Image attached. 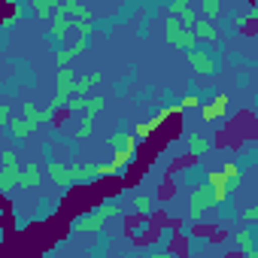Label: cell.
Wrapping results in <instances>:
<instances>
[{"label":"cell","instance_id":"6da1fadb","mask_svg":"<svg viewBox=\"0 0 258 258\" xmlns=\"http://www.w3.org/2000/svg\"><path fill=\"white\" fill-rule=\"evenodd\" d=\"M73 88H76V79H73V73L67 70V67H61L58 70V85H55V100H52V112H58L70 97H73Z\"/></svg>","mask_w":258,"mask_h":258},{"label":"cell","instance_id":"7a4b0ae2","mask_svg":"<svg viewBox=\"0 0 258 258\" xmlns=\"http://www.w3.org/2000/svg\"><path fill=\"white\" fill-rule=\"evenodd\" d=\"M167 40H170L173 46H179V49H188V52H195V46H198L195 34H191V31H182L173 19L167 22Z\"/></svg>","mask_w":258,"mask_h":258},{"label":"cell","instance_id":"3957f363","mask_svg":"<svg viewBox=\"0 0 258 258\" xmlns=\"http://www.w3.org/2000/svg\"><path fill=\"white\" fill-rule=\"evenodd\" d=\"M109 146H112L115 155H134V137L131 134H112Z\"/></svg>","mask_w":258,"mask_h":258},{"label":"cell","instance_id":"277c9868","mask_svg":"<svg viewBox=\"0 0 258 258\" xmlns=\"http://www.w3.org/2000/svg\"><path fill=\"white\" fill-rule=\"evenodd\" d=\"M210 204H216V201H213V191H210V188H198L195 198H191V219H201L204 207H210Z\"/></svg>","mask_w":258,"mask_h":258},{"label":"cell","instance_id":"5b68a950","mask_svg":"<svg viewBox=\"0 0 258 258\" xmlns=\"http://www.w3.org/2000/svg\"><path fill=\"white\" fill-rule=\"evenodd\" d=\"M188 61L201 70V73H213L216 70V64H213V58L204 52V49H195V52H188Z\"/></svg>","mask_w":258,"mask_h":258},{"label":"cell","instance_id":"8992f818","mask_svg":"<svg viewBox=\"0 0 258 258\" xmlns=\"http://www.w3.org/2000/svg\"><path fill=\"white\" fill-rule=\"evenodd\" d=\"M49 176H52L55 185H70V182H73V173H70V167H64V164H49Z\"/></svg>","mask_w":258,"mask_h":258},{"label":"cell","instance_id":"52a82bcc","mask_svg":"<svg viewBox=\"0 0 258 258\" xmlns=\"http://www.w3.org/2000/svg\"><path fill=\"white\" fill-rule=\"evenodd\" d=\"M225 106H228V97L225 94H216V103L213 106H201V112H204V118H219L225 112Z\"/></svg>","mask_w":258,"mask_h":258},{"label":"cell","instance_id":"ba28073f","mask_svg":"<svg viewBox=\"0 0 258 258\" xmlns=\"http://www.w3.org/2000/svg\"><path fill=\"white\" fill-rule=\"evenodd\" d=\"M34 127H37V124H31V121H25V118H16V121H10V134H13V137H28Z\"/></svg>","mask_w":258,"mask_h":258},{"label":"cell","instance_id":"9c48e42d","mask_svg":"<svg viewBox=\"0 0 258 258\" xmlns=\"http://www.w3.org/2000/svg\"><path fill=\"white\" fill-rule=\"evenodd\" d=\"M103 216H100V210L97 213H91V216H85V219H79L76 222V228H88V231H97V228H103Z\"/></svg>","mask_w":258,"mask_h":258},{"label":"cell","instance_id":"30bf717a","mask_svg":"<svg viewBox=\"0 0 258 258\" xmlns=\"http://www.w3.org/2000/svg\"><path fill=\"white\" fill-rule=\"evenodd\" d=\"M237 240H240V249H243L249 258H258V255H255V246H252V231H249V228H246V231H240V234H237Z\"/></svg>","mask_w":258,"mask_h":258},{"label":"cell","instance_id":"8fae6325","mask_svg":"<svg viewBox=\"0 0 258 258\" xmlns=\"http://www.w3.org/2000/svg\"><path fill=\"white\" fill-rule=\"evenodd\" d=\"M19 173H22V170H4V173H0V191L7 195V191L19 182Z\"/></svg>","mask_w":258,"mask_h":258},{"label":"cell","instance_id":"7c38bea8","mask_svg":"<svg viewBox=\"0 0 258 258\" xmlns=\"http://www.w3.org/2000/svg\"><path fill=\"white\" fill-rule=\"evenodd\" d=\"M191 31H195V34H198L201 40H216V28H213L210 22H198V25H195ZM198 37H195V40H198Z\"/></svg>","mask_w":258,"mask_h":258},{"label":"cell","instance_id":"4fadbf2b","mask_svg":"<svg viewBox=\"0 0 258 258\" xmlns=\"http://www.w3.org/2000/svg\"><path fill=\"white\" fill-rule=\"evenodd\" d=\"M188 149H191L195 155H201V152H207V149H210V143H207V137L191 134V137H188Z\"/></svg>","mask_w":258,"mask_h":258},{"label":"cell","instance_id":"5bb4252c","mask_svg":"<svg viewBox=\"0 0 258 258\" xmlns=\"http://www.w3.org/2000/svg\"><path fill=\"white\" fill-rule=\"evenodd\" d=\"M40 182V167H28L25 173H19V185H37Z\"/></svg>","mask_w":258,"mask_h":258},{"label":"cell","instance_id":"9a60e30c","mask_svg":"<svg viewBox=\"0 0 258 258\" xmlns=\"http://www.w3.org/2000/svg\"><path fill=\"white\" fill-rule=\"evenodd\" d=\"M100 82V73H91V76H85V79H79L76 82V88H73V94H82V91H88L91 85H97Z\"/></svg>","mask_w":258,"mask_h":258},{"label":"cell","instance_id":"2e32d148","mask_svg":"<svg viewBox=\"0 0 258 258\" xmlns=\"http://www.w3.org/2000/svg\"><path fill=\"white\" fill-rule=\"evenodd\" d=\"M70 28H73V22H67L64 16H58V19H55V25H52V37H64Z\"/></svg>","mask_w":258,"mask_h":258},{"label":"cell","instance_id":"e0dca14e","mask_svg":"<svg viewBox=\"0 0 258 258\" xmlns=\"http://www.w3.org/2000/svg\"><path fill=\"white\" fill-rule=\"evenodd\" d=\"M201 10H204V16H219L222 13V4H219V0H204V4H201Z\"/></svg>","mask_w":258,"mask_h":258},{"label":"cell","instance_id":"ac0fdd59","mask_svg":"<svg viewBox=\"0 0 258 258\" xmlns=\"http://www.w3.org/2000/svg\"><path fill=\"white\" fill-rule=\"evenodd\" d=\"M25 121H31V124H40V109H37L31 100L25 103Z\"/></svg>","mask_w":258,"mask_h":258},{"label":"cell","instance_id":"d6986e66","mask_svg":"<svg viewBox=\"0 0 258 258\" xmlns=\"http://www.w3.org/2000/svg\"><path fill=\"white\" fill-rule=\"evenodd\" d=\"M52 10H58V4H40V0L34 4V13H37V16H49Z\"/></svg>","mask_w":258,"mask_h":258},{"label":"cell","instance_id":"ffe728a7","mask_svg":"<svg viewBox=\"0 0 258 258\" xmlns=\"http://www.w3.org/2000/svg\"><path fill=\"white\" fill-rule=\"evenodd\" d=\"M4 170H19V161L13 152H4Z\"/></svg>","mask_w":258,"mask_h":258},{"label":"cell","instance_id":"44dd1931","mask_svg":"<svg viewBox=\"0 0 258 258\" xmlns=\"http://www.w3.org/2000/svg\"><path fill=\"white\" fill-rule=\"evenodd\" d=\"M134 210L149 213V210H152V201H149V198H134Z\"/></svg>","mask_w":258,"mask_h":258},{"label":"cell","instance_id":"7402d4cb","mask_svg":"<svg viewBox=\"0 0 258 258\" xmlns=\"http://www.w3.org/2000/svg\"><path fill=\"white\" fill-rule=\"evenodd\" d=\"M191 106H201V100H198V97H185V100L179 103V109H191Z\"/></svg>","mask_w":258,"mask_h":258},{"label":"cell","instance_id":"603a6c76","mask_svg":"<svg viewBox=\"0 0 258 258\" xmlns=\"http://www.w3.org/2000/svg\"><path fill=\"white\" fill-rule=\"evenodd\" d=\"M255 216H258V207H249V210H246V213H243V219H246V222H252V219H255Z\"/></svg>","mask_w":258,"mask_h":258},{"label":"cell","instance_id":"cb8c5ba5","mask_svg":"<svg viewBox=\"0 0 258 258\" xmlns=\"http://www.w3.org/2000/svg\"><path fill=\"white\" fill-rule=\"evenodd\" d=\"M10 121V106H0V124Z\"/></svg>","mask_w":258,"mask_h":258},{"label":"cell","instance_id":"d4e9b609","mask_svg":"<svg viewBox=\"0 0 258 258\" xmlns=\"http://www.w3.org/2000/svg\"><path fill=\"white\" fill-rule=\"evenodd\" d=\"M152 258H173L170 252H158V255H152Z\"/></svg>","mask_w":258,"mask_h":258}]
</instances>
